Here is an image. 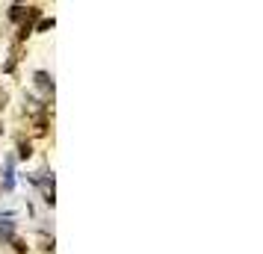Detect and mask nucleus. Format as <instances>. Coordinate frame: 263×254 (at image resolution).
<instances>
[{"label": "nucleus", "instance_id": "1", "mask_svg": "<svg viewBox=\"0 0 263 254\" xmlns=\"http://www.w3.org/2000/svg\"><path fill=\"white\" fill-rule=\"evenodd\" d=\"M18 157H21V160L33 157V142H30V139H24V136L18 139Z\"/></svg>", "mask_w": 263, "mask_h": 254}, {"label": "nucleus", "instance_id": "2", "mask_svg": "<svg viewBox=\"0 0 263 254\" xmlns=\"http://www.w3.org/2000/svg\"><path fill=\"white\" fill-rule=\"evenodd\" d=\"M39 248H42V251H48V254H53V237L42 233V237H39Z\"/></svg>", "mask_w": 263, "mask_h": 254}, {"label": "nucleus", "instance_id": "3", "mask_svg": "<svg viewBox=\"0 0 263 254\" xmlns=\"http://www.w3.org/2000/svg\"><path fill=\"white\" fill-rule=\"evenodd\" d=\"M36 83L42 86V89H48V92H53V80H50V77H48L45 71H39V74H36Z\"/></svg>", "mask_w": 263, "mask_h": 254}, {"label": "nucleus", "instance_id": "4", "mask_svg": "<svg viewBox=\"0 0 263 254\" xmlns=\"http://www.w3.org/2000/svg\"><path fill=\"white\" fill-rule=\"evenodd\" d=\"M50 27H53V18H42V21H39V27H36V33H48Z\"/></svg>", "mask_w": 263, "mask_h": 254}, {"label": "nucleus", "instance_id": "5", "mask_svg": "<svg viewBox=\"0 0 263 254\" xmlns=\"http://www.w3.org/2000/svg\"><path fill=\"white\" fill-rule=\"evenodd\" d=\"M12 245H15V251H18V254H27V248H30V245H27L24 240H18V237L12 240Z\"/></svg>", "mask_w": 263, "mask_h": 254}, {"label": "nucleus", "instance_id": "6", "mask_svg": "<svg viewBox=\"0 0 263 254\" xmlns=\"http://www.w3.org/2000/svg\"><path fill=\"white\" fill-rule=\"evenodd\" d=\"M6 101H9V95H6V92H3V89H0V109L6 107Z\"/></svg>", "mask_w": 263, "mask_h": 254}, {"label": "nucleus", "instance_id": "7", "mask_svg": "<svg viewBox=\"0 0 263 254\" xmlns=\"http://www.w3.org/2000/svg\"><path fill=\"white\" fill-rule=\"evenodd\" d=\"M15 3H18V6H21V3H24V0H15Z\"/></svg>", "mask_w": 263, "mask_h": 254}]
</instances>
